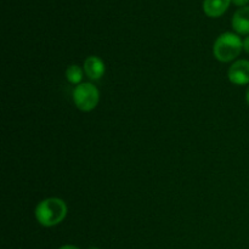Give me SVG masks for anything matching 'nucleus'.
Wrapping results in <instances>:
<instances>
[{
	"label": "nucleus",
	"mask_w": 249,
	"mask_h": 249,
	"mask_svg": "<svg viewBox=\"0 0 249 249\" xmlns=\"http://www.w3.org/2000/svg\"><path fill=\"white\" fill-rule=\"evenodd\" d=\"M67 204L58 197H49L39 202L34 211L36 221L44 228H53L67 216Z\"/></svg>",
	"instance_id": "f257e3e1"
},
{
	"label": "nucleus",
	"mask_w": 249,
	"mask_h": 249,
	"mask_svg": "<svg viewBox=\"0 0 249 249\" xmlns=\"http://www.w3.org/2000/svg\"><path fill=\"white\" fill-rule=\"evenodd\" d=\"M243 50V40L238 34L226 32L216 38L213 45L214 57L220 62H231L240 56Z\"/></svg>",
	"instance_id": "f03ea898"
},
{
	"label": "nucleus",
	"mask_w": 249,
	"mask_h": 249,
	"mask_svg": "<svg viewBox=\"0 0 249 249\" xmlns=\"http://www.w3.org/2000/svg\"><path fill=\"white\" fill-rule=\"evenodd\" d=\"M100 101V91L92 83H82L73 90V102L83 112L96 108Z\"/></svg>",
	"instance_id": "7ed1b4c3"
},
{
	"label": "nucleus",
	"mask_w": 249,
	"mask_h": 249,
	"mask_svg": "<svg viewBox=\"0 0 249 249\" xmlns=\"http://www.w3.org/2000/svg\"><path fill=\"white\" fill-rule=\"evenodd\" d=\"M229 80L235 85L249 84V61L237 60L233 61L228 72Z\"/></svg>",
	"instance_id": "20e7f679"
},
{
	"label": "nucleus",
	"mask_w": 249,
	"mask_h": 249,
	"mask_svg": "<svg viewBox=\"0 0 249 249\" xmlns=\"http://www.w3.org/2000/svg\"><path fill=\"white\" fill-rule=\"evenodd\" d=\"M83 70H84V73L90 80H100L104 77L105 72H106L104 61L97 57V56L87 57V60L84 61Z\"/></svg>",
	"instance_id": "39448f33"
},
{
	"label": "nucleus",
	"mask_w": 249,
	"mask_h": 249,
	"mask_svg": "<svg viewBox=\"0 0 249 249\" xmlns=\"http://www.w3.org/2000/svg\"><path fill=\"white\" fill-rule=\"evenodd\" d=\"M232 28L235 29L236 33L242 34V36H249V6H245L238 9L233 14Z\"/></svg>",
	"instance_id": "423d86ee"
},
{
	"label": "nucleus",
	"mask_w": 249,
	"mask_h": 249,
	"mask_svg": "<svg viewBox=\"0 0 249 249\" xmlns=\"http://www.w3.org/2000/svg\"><path fill=\"white\" fill-rule=\"evenodd\" d=\"M231 4V0H204L203 11L208 17H220L226 12Z\"/></svg>",
	"instance_id": "0eeeda50"
},
{
	"label": "nucleus",
	"mask_w": 249,
	"mask_h": 249,
	"mask_svg": "<svg viewBox=\"0 0 249 249\" xmlns=\"http://www.w3.org/2000/svg\"><path fill=\"white\" fill-rule=\"evenodd\" d=\"M83 77H84V70H82V67L78 65H71L66 70V79L75 87L82 84Z\"/></svg>",
	"instance_id": "6e6552de"
},
{
	"label": "nucleus",
	"mask_w": 249,
	"mask_h": 249,
	"mask_svg": "<svg viewBox=\"0 0 249 249\" xmlns=\"http://www.w3.org/2000/svg\"><path fill=\"white\" fill-rule=\"evenodd\" d=\"M231 1H232L235 5H237V6L245 7V6H247L249 0H231Z\"/></svg>",
	"instance_id": "1a4fd4ad"
},
{
	"label": "nucleus",
	"mask_w": 249,
	"mask_h": 249,
	"mask_svg": "<svg viewBox=\"0 0 249 249\" xmlns=\"http://www.w3.org/2000/svg\"><path fill=\"white\" fill-rule=\"evenodd\" d=\"M243 50L249 53V36H246L245 40H243Z\"/></svg>",
	"instance_id": "9d476101"
},
{
	"label": "nucleus",
	"mask_w": 249,
	"mask_h": 249,
	"mask_svg": "<svg viewBox=\"0 0 249 249\" xmlns=\"http://www.w3.org/2000/svg\"><path fill=\"white\" fill-rule=\"evenodd\" d=\"M58 249H80V248H78L77 246H73V245H65V246H62V247H60Z\"/></svg>",
	"instance_id": "9b49d317"
},
{
	"label": "nucleus",
	"mask_w": 249,
	"mask_h": 249,
	"mask_svg": "<svg viewBox=\"0 0 249 249\" xmlns=\"http://www.w3.org/2000/svg\"><path fill=\"white\" fill-rule=\"evenodd\" d=\"M246 100H247V104H248V106H249V87H248L247 91H246Z\"/></svg>",
	"instance_id": "f8f14e48"
},
{
	"label": "nucleus",
	"mask_w": 249,
	"mask_h": 249,
	"mask_svg": "<svg viewBox=\"0 0 249 249\" xmlns=\"http://www.w3.org/2000/svg\"><path fill=\"white\" fill-rule=\"evenodd\" d=\"M88 249H100V248H97V247H90V248H88Z\"/></svg>",
	"instance_id": "ddd939ff"
}]
</instances>
